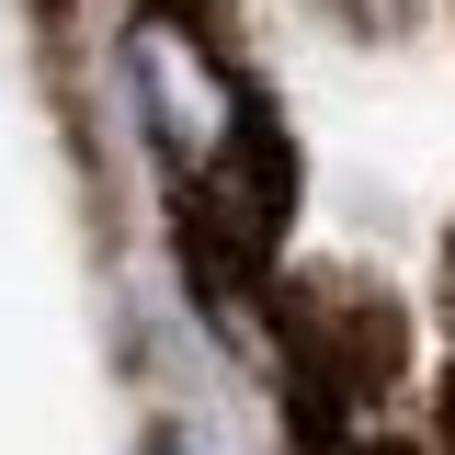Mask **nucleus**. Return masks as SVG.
<instances>
[{"label": "nucleus", "mask_w": 455, "mask_h": 455, "mask_svg": "<svg viewBox=\"0 0 455 455\" xmlns=\"http://www.w3.org/2000/svg\"><path fill=\"white\" fill-rule=\"evenodd\" d=\"M125 103H137V125H148L171 194L217 182L228 160H251V148L274 137V103L228 68V46L182 12V0H148V12L125 23Z\"/></svg>", "instance_id": "1"}, {"label": "nucleus", "mask_w": 455, "mask_h": 455, "mask_svg": "<svg viewBox=\"0 0 455 455\" xmlns=\"http://www.w3.org/2000/svg\"><path fill=\"white\" fill-rule=\"evenodd\" d=\"M284 341H296V376L319 387V410H376L398 387V364H410V319H398L387 284L364 274H307L284 284Z\"/></svg>", "instance_id": "2"}, {"label": "nucleus", "mask_w": 455, "mask_h": 455, "mask_svg": "<svg viewBox=\"0 0 455 455\" xmlns=\"http://www.w3.org/2000/svg\"><path fill=\"white\" fill-rule=\"evenodd\" d=\"M341 23H353V35H398V23H410V12H421V0H331Z\"/></svg>", "instance_id": "3"}, {"label": "nucleus", "mask_w": 455, "mask_h": 455, "mask_svg": "<svg viewBox=\"0 0 455 455\" xmlns=\"http://www.w3.org/2000/svg\"><path fill=\"white\" fill-rule=\"evenodd\" d=\"M137 455H194V444H182V433H137Z\"/></svg>", "instance_id": "4"}, {"label": "nucleus", "mask_w": 455, "mask_h": 455, "mask_svg": "<svg viewBox=\"0 0 455 455\" xmlns=\"http://www.w3.org/2000/svg\"><path fill=\"white\" fill-rule=\"evenodd\" d=\"M444 296H455V251H444Z\"/></svg>", "instance_id": "5"}]
</instances>
